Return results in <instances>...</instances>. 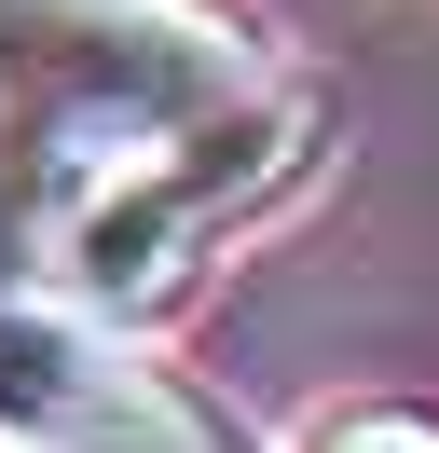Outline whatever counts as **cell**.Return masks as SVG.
Segmentation results:
<instances>
[{
  "mask_svg": "<svg viewBox=\"0 0 439 453\" xmlns=\"http://www.w3.org/2000/svg\"><path fill=\"white\" fill-rule=\"evenodd\" d=\"M316 124H329V96H316V83H274V96H234V111L165 124L137 165H110L96 193L55 220L69 288H82V303H110V316L165 303V288L192 275V248H206L220 220H247V206H261L274 179L316 151Z\"/></svg>",
  "mask_w": 439,
  "mask_h": 453,
  "instance_id": "obj_1",
  "label": "cell"
},
{
  "mask_svg": "<svg viewBox=\"0 0 439 453\" xmlns=\"http://www.w3.org/2000/svg\"><path fill=\"white\" fill-rule=\"evenodd\" d=\"M0 440H27V453H247L192 385L110 357L69 316H14V303H0Z\"/></svg>",
  "mask_w": 439,
  "mask_h": 453,
  "instance_id": "obj_2",
  "label": "cell"
},
{
  "mask_svg": "<svg viewBox=\"0 0 439 453\" xmlns=\"http://www.w3.org/2000/svg\"><path fill=\"white\" fill-rule=\"evenodd\" d=\"M302 453H439V412H384L371 398V412H329Z\"/></svg>",
  "mask_w": 439,
  "mask_h": 453,
  "instance_id": "obj_3",
  "label": "cell"
},
{
  "mask_svg": "<svg viewBox=\"0 0 439 453\" xmlns=\"http://www.w3.org/2000/svg\"><path fill=\"white\" fill-rule=\"evenodd\" d=\"M27 275V179H0V288Z\"/></svg>",
  "mask_w": 439,
  "mask_h": 453,
  "instance_id": "obj_4",
  "label": "cell"
}]
</instances>
